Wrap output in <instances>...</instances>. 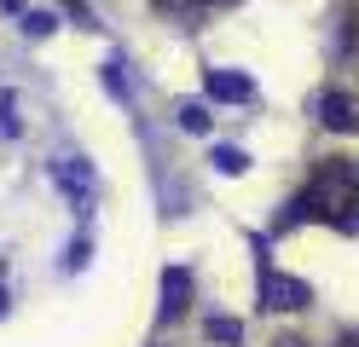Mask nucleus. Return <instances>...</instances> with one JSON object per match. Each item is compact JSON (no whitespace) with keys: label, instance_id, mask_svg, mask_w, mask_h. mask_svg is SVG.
I'll return each instance as SVG.
<instances>
[{"label":"nucleus","instance_id":"1","mask_svg":"<svg viewBox=\"0 0 359 347\" xmlns=\"http://www.w3.org/2000/svg\"><path fill=\"white\" fill-rule=\"evenodd\" d=\"M348 208H359V162L353 156H325L319 168H313L307 191L296 197V220H330V226H348L353 215Z\"/></svg>","mask_w":359,"mask_h":347},{"label":"nucleus","instance_id":"2","mask_svg":"<svg viewBox=\"0 0 359 347\" xmlns=\"http://www.w3.org/2000/svg\"><path fill=\"white\" fill-rule=\"evenodd\" d=\"M261 307H273V313H302V307H313V284H307V278H290V272L261 266Z\"/></svg>","mask_w":359,"mask_h":347},{"label":"nucleus","instance_id":"3","mask_svg":"<svg viewBox=\"0 0 359 347\" xmlns=\"http://www.w3.org/2000/svg\"><path fill=\"white\" fill-rule=\"evenodd\" d=\"M319 122H325L330 133H359V99L342 93V87L319 93Z\"/></svg>","mask_w":359,"mask_h":347},{"label":"nucleus","instance_id":"4","mask_svg":"<svg viewBox=\"0 0 359 347\" xmlns=\"http://www.w3.org/2000/svg\"><path fill=\"white\" fill-rule=\"evenodd\" d=\"M203 93H209L215 104H250V99H255V81L238 76V69H209V76H203Z\"/></svg>","mask_w":359,"mask_h":347},{"label":"nucleus","instance_id":"5","mask_svg":"<svg viewBox=\"0 0 359 347\" xmlns=\"http://www.w3.org/2000/svg\"><path fill=\"white\" fill-rule=\"evenodd\" d=\"M186 307H191V272H186V266H168V272H163V313L180 318Z\"/></svg>","mask_w":359,"mask_h":347},{"label":"nucleus","instance_id":"6","mask_svg":"<svg viewBox=\"0 0 359 347\" xmlns=\"http://www.w3.org/2000/svg\"><path fill=\"white\" fill-rule=\"evenodd\" d=\"M58 185H64L70 197H87V191H93V174H87L81 162H70V156H64V162H58Z\"/></svg>","mask_w":359,"mask_h":347},{"label":"nucleus","instance_id":"7","mask_svg":"<svg viewBox=\"0 0 359 347\" xmlns=\"http://www.w3.org/2000/svg\"><path fill=\"white\" fill-rule=\"evenodd\" d=\"M174 116H180V128H186V133H209V128H215V116H209V104H197V99H191V104H180Z\"/></svg>","mask_w":359,"mask_h":347},{"label":"nucleus","instance_id":"8","mask_svg":"<svg viewBox=\"0 0 359 347\" xmlns=\"http://www.w3.org/2000/svg\"><path fill=\"white\" fill-rule=\"evenodd\" d=\"M209 162H215L220 174H243V168H250V156H243L238 145H215V151H209Z\"/></svg>","mask_w":359,"mask_h":347},{"label":"nucleus","instance_id":"9","mask_svg":"<svg viewBox=\"0 0 359 347\" xmlns=\"http://www.w3.org/2000/svg\"><path fill=\"white\" fill-rule=\"evenodd\" d=\"M209 336H215V341H226V347H232V341L243 336V324H238V318H209Z\"/></svg>","mask_w":359,"mask_h":347},{"label":"nucleus","instance_id":"10","mask_svg":"<svg viewBox=\"0 0 359 347\" xmlns=\"http://www.w3.org/2000/svg\"><path fill=\"white\" fill-rule=\"evenodd\" d=\"M24 29H29V35H53V12H29Z\"/></svg>","mask_w":359,"mask_h":347},{"label":"nucleus","instance_id":"11","mask_svg":"<svg viewBox=\"0 0 359 347\" xmlns=\"http://www.w3.org/2000/svg\"><path fill=\"white\" fill-rule=\"evenodd\" d=\"M0 128L18 133V116H12V93H0Z\"/></svg>","mask_w":359,"mask_h":347},{"label":"nucleus","instance_id":"12","mask_svg":"<svg viewBox=\"0 0 359 347\" xmlns=\"http://www.w3.org/2000/svg\"><path fill=\"white\" fill-rule=\"evenodd\" d=\"M273 347H307V341H302V336H278Z\"/></svg>","mask_w":359,"mask_h":347},{"label":"nucleus","instance_id":"13","mask_svg":"<svg viewBox=\"0 0 359 347\" xmlns=\"http://www.w3.org/2000/svg\"><path fill=\"white\" fill-rule=\"evenodd\" d=\"M342 347H359V336H342Z\"/></svg>","mask_w":359,"mask_h":347}]
</instances>
